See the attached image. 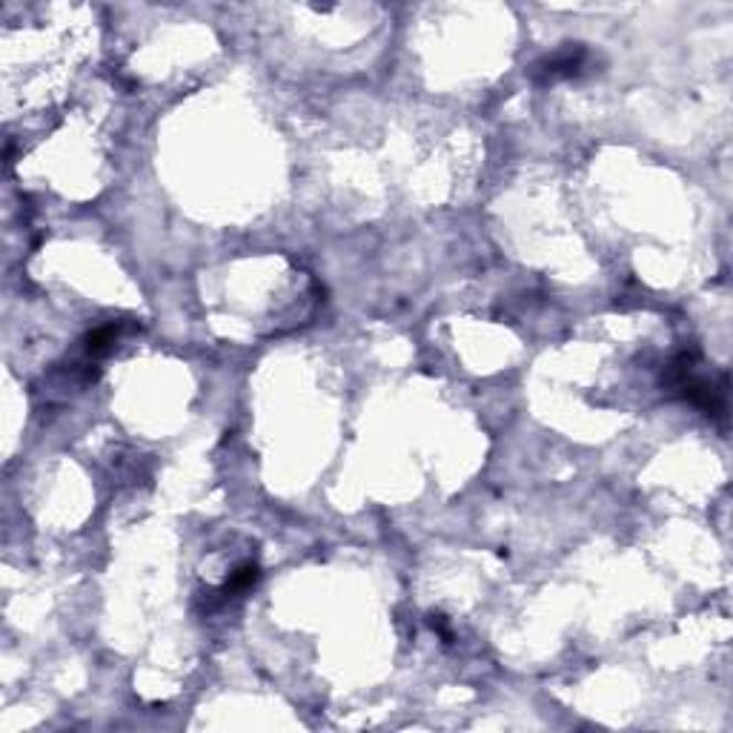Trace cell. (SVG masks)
I'll return each instance as SVG.
<instances>
[{"label": "cell", "mask_w": 733, "mask_h": 733, "mask_svg": "<svg viewBox=\"0 0 733 733\" xmlns=\"http://www.w3.org/2000/svg\"><path fill=\"white\" fill-rule=\"evenodd\" d=\"M591 52L584 50L582 43H568L562 50H556L553 55L541 57L539 64L533 66V80L536 84H556L559 78H576L588 66Z\"/></svg>", "instance_id": "1"}]
</instances>
